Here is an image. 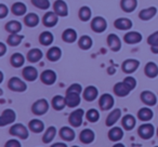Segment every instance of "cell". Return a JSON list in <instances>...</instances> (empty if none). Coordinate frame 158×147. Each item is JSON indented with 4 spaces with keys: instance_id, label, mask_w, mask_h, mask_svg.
<instances>
[{
    "instance_id": "48",
    "label": "cell",
    "mask_w": 158,
    "mask_h": 147,
    "mask_svg": "<svg viewBox=\"0 0 158 147\" xmlns=\"http://www.w3.org/2000/svg\"><path fill=\"white\" fill-rule=\"evenodd\" d=\"M66 91H72V92H76V93H79V94H81V93L84 92V89H82L80 84H70L69 88Z\"/></svg>"
},
{
    "instance_id": "40",
    "label": "cell",
    "mask_w": 158,
    "mask_h": 147,
    "mask_svg": "<svg viewBox=\"0 0 158 147\" xmlns=\"http://www.w3.org/2000/svg\"><path fill=\"white\" fill-rule=\"evenodd\" d=\"M26 12H27V7L25 3L15 2L12 6V13H13L14 15H18V16L24 15V14H26Z\"/></svg>"
},
{
    "instance_id": "27",
    "label": "cell",
    "mask_w": 158,
    "mask_h": 147,
    "mask_svg": "<svg viewBox=\"0 0 158 147\" xmlns=\"http://www.w3.org/2000/svg\"><path fill=\"white\" fill-rule=\"evenodd\" d=\"M144 74L146 77L154 79L158 76V65L154 62H148L146 63L144 67Z\"/></svg>"
},
{
    "instance_id": "56",
    "label": "cell",
    "mask_w": 158,
    "mask_h": 147,
    "mask_svg": "<svg viewBox=\"0 0 158 147\" xmlns=\"http://www.w3.org/2000/svg\"><path fill=\"white\" fill-rule=\"evenodd\" d=\"M72 147H80V146H78V145H73Z\"/></svg>"
},
{
    "instance_id": "18",
    "label": "cell",
    "mask_w": 158,
    "mask_h": 147,
    "mask_svg": "<svg viewBox=\"0 0 158 147\" xmlns=\"http://www.w3.org/2000/svg\"><path fill=\"white\" fill-rule=\"evenodd\" d=\"M99 96V90L94 86H88L86 89H84L82 92V97L87 102H93Z\"/></svg>"
},
{
    "instance_id": "36",
    "label": "cell",
    "mask_w": 158,
    "mask_h": 147,
    "mask_svg": "<svg viewBox=\"0 0 158 147\" xmlns=\"http://www.w3.org/2000/svg\"><path fill=\"white\" fill-rule=\"evenodd\" d=\"M121 9L127 13L133 12L138 7V0H121Z\"/></svg>"
},
{
    "instance_id": "53",
    "label": "cell",
    "mask_w": 158,
    "mask_h": 147,
    "mask_svg": "<svg viewBox=\"0 0 158 147\" xmlns=\"http://www.w3.org/2000/svg\"><path fill=\"white\" fill-rule=\"evenodd\" d=\"M151 50L154 54H158V47H151Z\"/></svg>"
},
{
    "instance_id": "11",
    "label": "cell",
    "mask_w": 158,
    "mask_h": 147,
    "mask_svg": "<svg viewBox=\"0 0 158 147\" xmlns=\"http://www.w3.org/2000/svg\"><path fill=\"white\" fill-rule=\"evenodd\" d=\"M66 104L69 108L78 107V105L81 103V97L80 94L76 92H72V91H66Z\"/></svg>"
},
{
    "instance_id": "1",
    "label": "cell",
    "mask_w": 158,
    "mask_h": 147,
    "mask_svg": "<svg viewBox=\"0 0 158 147\" xmlns=\"http://www.w3.org/2000/svg\"><path fill=\"white\" fill-rule=\"evenodd\" d=\"M10 135L15 136L20 140H27L29 137V129L28 127L24 125L23 123H14L11 125L9 130Z\"/></svg>"
},
{
    "instance_id": "44",
    "label": "cell",
    "mask_w": 158,
    "mask_h": 147,
    "mask_svg": "<svg viewBox=\"0 0 158 147\" xmlns=\"http://www.w3.org/2000/svg\"><path fill=\"white\" fill-rule=\"evenodd\" d=\"M24 39V36L20 35V34H11L8 37V43L11 47H16L22 42V40Z\"/></svg>"
},
{
    "instance_id": "2",
    "label": "cell",
    "mask_w": 158,
    "mask_h": 147,
    "mask_svg": "<svg viewBox=\"0 0 158 147\" xmlns=\"http://www.w3.org/2000/svg\"><path fill=\"white\" fill-rule=\"evenodd\" d=\"M86 115L85 110L82 108H78V109L73 110L69 114L68 117V122L69 125H72L73 128H79L84 122V117Z\"/></svg>"
},
{
    "instance_id": "33",
    "label": "cell",
    "mask_w": 158,
    "mask_h": 147,
    "mask_svg": "<svg viewBox=\"0 0 158 147\" xmlns=\"http://www.w3.org/2000/svg\"><path fill=\"white\" fill-rule=\"evenodd\" d=\"M10 63H11V65L13 66V67L20 68L25 64V56L22 53L16 52L11 55V57H10Z\"/></svg>"
},
{
    "instance_id": "20",
    "label": "cell",
    "mask_w": 158,
    "mask_h": 147,
    "mask_svg": "<svg viewBox=\"0 0 158 147\" xmlns=\"http://www.w3.org/2000/svg\"><path fill=\"white\" fill-rule=\"evenodd\" d=\"M120 118H121V109H119V108L113 109L112 112L108 114V116L106 117V120H105L106 127L112 128L113 125H116L117 121H118Z\"/></svg>"
},
{
    "instance_id": "34",
    "label": "cell",
    "mask_w": 158,
    "mask_h": 147,
    "mask_svg": "<svg viewBox=\"0 0 158 147\" xmlns=\"http://www.w3.org/2000/svg\"><path fill=\"white\" fill-rule=\"evenodd\" d=\"M62 56V50L59 47H52L47 52V57L50 62H57Z\"/></svg>"
},
{
    "instance_id": "4",
    "label": "cell",
    "mask_w": 158,
    "mask_h": 147,
    "mask_svg": "<svg viewBox=\"0 0 158 147\" xmlns=\"http://www.w3.org/2000/svg\"><path fill=\"white\" fill-rule=\"evenodd\" d=\"M138 134L142 140H151L154 135H155V127L152 123L144 122L141 125L138 129Z\"/></svg>"
},
{
    "instance_id": "41",
    "label": "cell",
    "mask_w": 158,
    "mask_h": 147,
    "mask_svg": "<svg viewBox=\"0 0 158 147\" xmlns=\"http://www.w3.org/2000/svg\"><path fill=\"white\" fill-rule=\"evenodd\" d=\"M24 22L28 27H36L39 23V16L36 13H28L24 18Z\"/></svg>"
},
{
    "instance_id": "10",
    "label": "cell",
    "mask_w": 158,
    "mask_h": 147,
    "mask_svg": "<svg viewBox=\"0 0 158 147\" xmlns=\"http://www.w3.org/2000/svg\"><path fill=\"white\" fill-rule=\"evenodd\" d=\"M140 99H141V101L146 106H148V107L155 106L156 103H157V96H156V94L149 90L142 91L140 95Z\"/></svg>"
},
{
    "instance_id": "7",
    "label": "cell",
    "mask_w": 158,
    "mask_h": 147,
    "mask_svg": "<svg viewBox=\"0 0 158 147\" xmlns=\"http://www.w3.org/2000/svg\"><path fill=\"white\" fill-rule=\"evenodd\" d=\"M115 99L110 93H104L99 99V106L102 110H110L114 107Z\"/></svg>"
},
{
    "instance_id": "35",
    "label": "cell",
    "mask_w": 158,
    "mask_h": 147,
    "mask_svg": "<svg viewBox=\"0 0 158 147\" xmlns=\"http://www.w3.org/2000/svg\"><path fill=\"white\" fill-rule=\"evenodd\" d=\"M62 39L67 43H73L77 40V31L73 28L65 29L63 31V35H62Z\"/></svg>"
},
{
    "instance_id": "16",
    "label": "cell",
    "mask_w": 158,
    "mask_h": 147,
    "mask_svg": "<svg viewBox=\"0 0 158 147\" xmlns=\"http://www.w3.org/2000/svg\"><path fill=\"white\" fill-rule=\"evenodd\" d=\"M95 140V133L92 129H86L82 130L80 133H79V141L82 143V144H91Z\"/></svg>"
},
{
    "instance_id": "52",
    "label": "cell",
    "mask_w": 158,
    "mask_h": 147,
    "mask_svg": "<svg viewBox=\"0 0 158 147\" xmlns=\"http://www.w3.org/2000/svg\"><path fill=\"white\" fill-rule=\"evenodd\" d=\"M50 147H68L66 143H61V142H57V143H53Z\"/></svg>"
},
{
    "instance_id": "26",
    "label": "cell",
    "mask_w": 158,
    "mask_h": 147,
    "mask_svg": "<svg viewBox=\"0 0 158 147\" xmlns=\"http://www.w3.org/2000/svg\"><path fill=\"white\" fill-rule=\"evenodd\" d=\"M51 105H52V108L54 110H57V112L63 110L67 106L65 96H62V95H55V96H53L52 101H51Z\"/></svg>"
},
{
    "instance_id": "42",
    "label": "cell",
    "mask_w": 158,
    "mask_h": 147,
    "mask_svg": "<svg viewBox=\"0 0 158 147\" xmlns=\"http://www.w3.org/2000/svg\"><path fill=\"white\" fill-rule=\"evenodd\" d=\"M86 118L87 120L89 121V122L91 123H95L99 121L100 119V112L98 109H95V108H91V109H89L88 112H86Z\"/></svg>"
},
{
    "instance_id": "47",
    "label": "cell",
    "mask_w": 158,
    "mask_h": 147,
    "mask_svg": "<svg viewBox=\"0 0 158 147\" xmlns=\"http://www.w3.org/2000/svg\"><path fill=\"white\" fill-rule=\"evenodd\" d=\"M123 82H125L126 84H127L128 87H129L131 90H134L136 87V79L134 77H132V76H127V77L125 78V79L123 80Z\"/></svg>"
},
{
    "instance_id": "9",
    "label": "cell",
    "mask_w": 158,
    "mask_h": 147,
    "mask_svg": "<svg viewBox=\"0 0 158 147\" xmlns=\"http://www.w3.org/2000/svg\"><path fill=\"white\" fill-rule=\"evenodd\" d=\"M57 79L56 72L52 69H46L41 72L40 75V80L46 86H52V84H55Z\"/></svg>"
},
{
    "instance_id": "5",
    "label": "cell",
    "mask_w": 158,
    "mask_h": 147,
    "mask_svg": "<svg viewBox=\"0 0 158 147\" xmlns=\"http://www.w3.org/2000/svg\"><path fill=\"white\" fill-rule=\"evenodd\" d=\"M8 88L13 92H25L27 90V84L24 80L19 77H12L8 82Z\"/></svg>"
},
{
    "instance_id": "13",
    "label": "cell",
    "mask_w": 158,
    "mask_h": 147,
    "mask_svg": "<svg viewBox=\"0 0 158 147\" xmlns=\"http://www.w3.org/2000/svg\"><path fill=\"white\" fill-rule=\"evenodd\" d=\"M59 135L64 142H73L76 138V132L72 127H62L59 131Z\"/></svg>"
},
{
    "instance_id": "24",
    "label": "cell",
    "mask_w": 158,
    "mask_h": 147,
    "mask_svg": "<svg viewBox=\"0 0 158 147\" xmlns=\"http://www.w3.org/2000/svg\"><path fill=\"white\" fill-rule=\"evenodd\" d=\"M28 129L33 133H42L44 130V122L42 120H40V119H31L28 122Z\"/></svg>"
},
{
    "instance_id": "22",
    "label": "cell",
    "mask_w": 158,
    "mask_h": 147,
    "mask_svg": "<svg viewBox=\"0 0 158 147\" xmlns=\"http://www.w3.org/2000/svg\"><path fill=\"white\" fill-rule=\"evenodd\" d=\"M54 8V12L59 16H67L68 15V7L67 3L64 1V0H56L53 5Z\"/></svg>"
},
{
    "instance_id": "46",
    "label": "cell",
    "mask_w": 158,
    "mask_h": 147,
    "mask_svg": "<svg viewBox=\"0 0 158 147\" xmlns=\"http://www.w3.org/2000/svg\"><path fill=\"white\" fill-rule=\"evenodd\" d=\"M147 43L151 47H158V31L148 36V38H147Z\"/></svg>"
},
{
    "instance_id": "38",
    "label": "cell",
    "mask_w": 158,
    "mask_h": 147,
    "mask_svg": "<svg viewBox=\"0 0 158 147\" xmlns=\"http://www.w3.org/2000/svg\"><path fill=\"white\" fill-rule=\"evenodd\" d=\"M53 40H54V36H53L52 33H50V31H44V33H41L39 36L40 43L44 47H48V46H50V44H52Z\"/></svg>"
},
{
    "instance_id": "8",
    "label": "cell",
    "mask_w": 158,
    "mask_h": 147,
    "mask_svg": "<svg viewBox=\"0 0 158 147\" xmlns=\"http://www.w3.org/2000/svg\"><path fill=\"white\" fill-rule=\"evenodd\" d=\"M139 66H140V61L135 59H128L121 64V69L125 74L130 75V74H133L134 71H136Z\"/></svg>"
},
{
    "instance_id": "55",
    "label": "cell",
    "mask_w": 158,
    "mask_h": 147,
    "mask_svg": "<svg viewBox=\"0 0 158 147\" xmlns=\"http://www.w3.org/2000/svg\"><path fill=\"white\" fill-rule=\"evenodd\" d=\"M156 135H157V137H158V128H157V130H156Z\"/></svg>"
},
{
    "instance_id": "19",
    "label": "cell",
    "mask_w": 158,
    "mask_h": 147,
    "mask_svg": "<svg viewBox=\"0 0 158 147\" xmlns=\"http://www.w3.org/2000/svg\"><path fill=\"white\" fill-rule=\"evenodd\" d=\"M121 125H123V130H126V131H131L136 125V118L131 114L125 115L121 118Z\"/></svg>"
},
{
    "instance_id": "45",
    "label": "cell",
    "mask_w": 158,
    "mask_h": 147,
    "mask_svg": "<svg viewBox=\"0 0 158 147\" xmlns=\"http://www.w3.org/2000/svg\"><path fill=\"white\" fill-rule=\"evenodd\" d=\"M31 3L40 10H47L51 6L49 0H31Z\"/></svg>"
},
{
    "instance_id": "29",
    "label": "cell",
    "mask_w": 158,
    "mask_h": 147,
    "mask_svg": "<svg viewBox=\"0 0 158 147\" xmlns=\"http://www.w3.org/2000/svg\"><path fill=\"white\" fill-rule=\"evenodd\" d=\"M42 56H44L42 51L38 48H35L28 51V53H27V55H26V59H27V61L31 62V63H38V62L41 61Z\"/></svg>"
},
{
    "instance_id": "25",
    "label": "cell",
    "mask_w": 158,
    "mask_h": 147,
    "mask_svg": "<svg viewBox=\"0 0 158 147\" xmlns=\"http://www.w3.org/2000/svg\"><path fill=\"white\" fill-rule=\"evenodd\" d=\"M154 117V112L151 108H148V106H145L139 109L138 112V118L139 120L143 121V122H148L153 119Z\"/></svg>"
},
{
    "instance_id": "14",
    "label": "cell",
    "mask_w": 158,
    "mask_h": 147,
    "mask_svg": "<svg viewBox=\"0 0 158 147\" xmlns=\"http://www.w3.org/2000/svg\"><path fill=\"white\" fill-rule=\"evenodd\" d=\"M123 128L120 127H112L108 131V140L113 143H117V142H120L121 140L123 138Z\"/></svg>"
},
{
    "instance_id": "57",
    "label": "cell",
    "mask_w": 158,
    "mask_h": 147,
    "mask_svg": "<svg viewBox=\"0 0 158 147\" xmlns=\"http://www.w3.org/2000/svg\"><path fill=\"white\" fill-rule=\"evenodd\" d=\"M154 147H158V146H154Z\"/></svg>"
},
{
    "instance_id": "28",
    "label": "cell",
    "mask_w": 158,
    "mask_h": 147,
    "mask_svg": "<svg viewBox=\"0 0 158 147\" xmlns=\"http://www.w3.org/2000/svg\"><path fill=\"white\" fill-rule=\"evenodd\" d=\"M142 39H143V36L140 33H138V31H129L123 37V40L128 44H136L142 41Z\"/></svg>"
},
{
    "instance_id": "23",
    "label": "cell",
    "mask_w": 158,
    "mask_h": 147,
    "mask_svg": "<svg viewBox=\"0 0 158 147\" xmlns=\"http://www.w3.org/2000/svg\"><path fill=\"white\" fill-rule=\"evenodd\" d=\"M57 21H59V15H57L55 12H47L44 14V18H42V22L44 25L47 27H54L57 24Z\"/></svg>"
},
{
    "instance_id": "43",
    "label": "cell",
    "mask_w": 158,
    "mask_h": 147,
    "mask_svg": "<svg viewBox=\"0 0 158 147\" xmlns=\"http://www.w3.org/2000/svg\"><path fill=\"white\" fill-rule=\"evenodd\" d=\"M91 15H92V12H91V9L89 7L84 6V7L80 8V10H79V18H80L81 21L88 22L91 18Z\"/></svg>"
},
{
    "instance_id": "50",
    "label": "cell",
    "mask_w": 158,
    "mask_h": 147,
    "mask_svg": "<svg viewBox=\"0 0 158 147\" xmlns=\"http://www.w3.org/2000/svg\"><path fill=\"white\" fill-rule=\"evenodd\" d=\"M8 13H9L8 7L6 5H3V3H1L0 5V18H5L8 15Z\"/></svg>"
},
{
    "instance_id": "3",
    "label": "cell",
    "mask_w": 158,
    "mask_h": 147,
    "mask_svg": "<svg viewBox=\"0 0 158 147\" xmlns=\"http://www.w3.org/2000/svg\"><path fill=\"white\" fill-rule=\"evenodd\" d=\"M49 107H50L49 102L47 101L46 99H40V100H37V101L33 104V106H31V112H33V114L36 115V116H42V115L48 112Z\"/></svg>"
},
{
    "instance_id": "49",
    "label": "cell",
    "mask_w": 158,
    "mask_h": 147,
    "mask_svg": "<svg viewBox=\"0 0 158 147\" xmlns=\"http://www.w3.org/2000/svg\"><path fill=\"white\" fill-rule=\"evenodd\" d=\"M5 147H22V144L18 138H11L6 142Z\"/></svg>"
},
{
    "instance_id": "31",
    "label": "cell",
    "mask_w": 158,
    "mask_h": 147,
    "mask_svg": "<svg viewBox=\"0 0 158 147\" xmlns=\"http://www.w3.org/2000/svg\"><path fill=\"white\" fill-rule=\"evenodd\" d=\"M114 26L119 31H129L132 27V21L127 18H119L114 22Z\"/></svg>"
},
{
    "instance_id": "39",
    "label": "cell",
    "mask_w": 158,
    "mask_h": 147,
    "mask_svg": "<svg viewBox=\"0 0 158 147\" xmlns=\"http://www.w3.org/2000/svg\"><path fill=\"white\" fill-rule=\"evenodd\" d=\"M6 29L10 34H19L22 31V24L18 21H10L6 25Z\"/></svg>"
},
{
    "instance_id": "30",
    "label": "cell",
    "mask_w": 158,
    "mask_h": 147,
    "mask_svg": "<svg viewBox=\"0 0 158 147\" xmlns=\"http://www.w3.org/2000/svg\"><path fill=\"white\" fill-rule=\"evenodd\" d=\"M56 133H57V130L54 125H51V127L47 128L44 135H42V142H44V144H50V143H52V141L54 140L55 136H56Z\"/></svg>"
},
{
    "instance_id": "6",
    "label": "cell",
    "mask_w": 158,
    "mask_h": 147,
    "mask_svg": "<svg viewBox=\"0 0 158 147\" xmlns=\"http://www.w3.org/2000/svg\"><path fill=\"white\" fill-rule=\"evenodd\" d=\"M16 119V112H14L11 108H7L1 112V116H0V127H6V125H9L14 123Z\"/></svg>"
},
{
    "instance_id": "32",
    "label": "cell",
    "mask_w": 158,
    "mask_h": 147,
    "mask_svg": "<svg viewBox=\"0 0 158 147\" xmlns=\"http://www.w3.org/2000/svg\"><path fill=\"white\" fill-rule=\"evenodd\" d=\"M157 14V9L156 7H149L146 9L141 10V12L139 13V18L142 21H149Z\"/></svg>"
},
{
    "instance_id": "21",
    "label": "cell",
    "mask_w": 158,
    "mask_h": 147,
    "mask_svg": "<svg viewBox=\"0 0 158 147\" xmlns=\"http://www.w3.org/2000/svg\"><path fill=\"white\" fill-rule=\"evenodd\" d=\"M107 44L114 52H118L121 49V40L116 34H110L107 36Z\"/></svg>"
},
{
    "instance_id": "37",
    "label": "cell",
    "mask_w": 158,
    "mask_h": 147,
    "mask_svg": "<svg viewBox=\"0 0 158 147\" xmlns=\"http://www.w3.org/2000/svg\"><path fill=\"white\" fill-rule=\"evenodd\" d=\"M92 44H93V41L90 36H87V35L81 36L78 40V46L81 50H89V49H91Z\"/></svg>"
},
{
    "instance_id": "17",
    "label": "cell",
    "mask_w": 158,
    "mask_h": 147,
    "mask_svg": "<svg viewBox=\"0 0 158 147\" xmlns=\"http://www.w3.org/2000/svg\"><path fill=\"white\" fill-rule=\"evenodd\" d=\"M113 91H114V94L117 95V96L126 97L130 94V92H131L132 90L123 81H120L115 84L114 88H113Z\"/></svg>"
},
{
    "instance_id": "51",
    "label": "cell",
    "mask_w": 158,
    "mask_h": 147,
    "mask_svg": "<svg viewBox=\"0 0 158 147\" xmlns=\"http://www.w3.org/2000/svg\"><path fill=\"white\" fill-rule=\"evenodd\" d=\"M7 52V46L3 42H0V56H3Z\"/></svg>"
},
{
    "instance_id": "54",
    "label": "cell",
    "mask_w": 158,
    "mask_h": 147,
    "mask_svg": "<svg viewBox=\"0 0 158 147\" xmlns=\"http://www.w3.org/2000/svg\"><path fill=\"white\" fill-rule=\"evenodd\" d=\"M113 147H126V146H125V144H123V143L117 142V143H115V144L113 145Z\"/></svg>"
},
{
    "instance_id": "12",
    "label": "cell",
    "mask_w": 158,
    "mask_h": 147,
    "mask_svg": "<svg viewBox=\"0 0 158 147\" xmlns=\"http://www.w3.org/2000/svg\"><path fill=\"white\" fill-rule=\"evenodd\" d=\"M91 28L95 33H103L107 28V22L102 16H95L91 22Z\"/></svg>"
},
{
    "instance_id": "15",
    "label": "cell",
    "mask_w": 158,
    "mask_h": 147,
    "mask_svg": "<svg viewBox=\"0 0 158 147\" xmlns=\"http://www.w3.org/2000/svg\"><path fill=\"white\" fill-rule=\"evenodd\" d=\"M22 76L26 81L33 82L37 79L39 74H38V70L36 67H34V66H26V67L23 68Z\"/></svg>"
}]
</instances>
